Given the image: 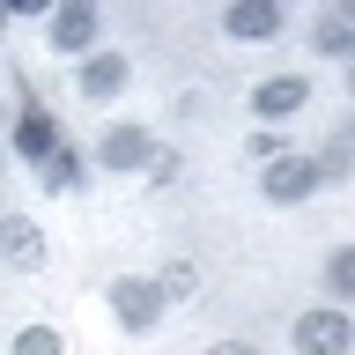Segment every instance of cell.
Wrapping results in <instances>:
<instances>
[{
	"label": "cell",
	"mask_w": 355,
	"mask_h": 355,
	"mask_svg": "<svg viewBox=\"0 0 355 355\" xmlns=\"http://www.w3.org/2000/svg\"><path fill=\"white\" fill-rule=\"evenodd\" d=\"M96 163H104V171H141V163H148V133L141 126H111L104 141H96Z\"/></svg>",
	"instance_id": "52a82bcc"
},
{
	"label": "cell",
	"mask_w": 355,
	"mask_h": 355,
	"mask_svg": "<svg viewBox=\"0 0 355 355\" xmlns=\"http://www.w3.org/2000/svg\"><path fill=\"white\" fill-rule=\"evenodd\" d=\"M44 37H52V52H89V44H96V8H89V0L60 8V15L44 22Z\"/></svg>",
	"instance_id": "8992f818"
},
{
	"label": "cell",
	"mask_w": 355,
	"mask_h": 355,
	"mask_svg": "<svg viewBox=\"0 0 355 355\" xmlns=\"http://www.w3.org/2000/svg\"><path fill=\"white\" fill-rule=\"evenodd\" d=\"M15 355H67V348H60V333H52V326H22L15 333Z\"/></svg>",
	"instance_id": "4fadbf2b"
},
{
	"label": "cell",
	"mask_w": 355,
	"mask_h": 355,
	"mask_svg": "<svg viewBox=\"0 0 355 355\" xmlns=\"http://www.w3.org/2000/svg\"><path fill=\"white\" fill-rule=\"evenodd\" d=\"M37 185H44V193H74V185H82V155H74V148L60 141V148H52V155L37 163Z\"/></svg>",
	"instance_id": "8fae6325"
},
{
	"label": "cell",
	"mask_w": 355,
	"mask_h": 355,
	"mask_svg": "<svg viewBox=\"0 0 355 355\" xmlns=\"http://www.w3.org/2000/svg\"><path fill=\"white\" fill-rule=\"evenodd\" d=\"M193 288H200V266L193 259H171L163 274H155V296H163V304H185Z\"/></svg>",
	"instance_id": "7c38bea8"
},
{
	"label": "cell",
	"mask_w": 355,
	"mask_h": 355,
	"mask_svg": "<svg viewBox=\"0 0 355 355\" xmlns=\"http://www.w3.org/2000/svg\"><path fill=\"white\" fill-rule=\"evenodd\" d=\"M259 193L274 200V207H296V200H311V193H318L311 155H274V163H266V178H259Z\"/></svg>",
	"instance_id": "6da1fadb"
},
{
	"label": "cell",
	"mask_w": 355,
	"mask_h": 355,
	"mask_svg": "<svg viewBox=\"0 0 355 355\" xmlns=\"http://www.w3.org/2000/svg\"><path fill=\"white\" fill-rule=\"evenodd\" d=\"M15 148H22V155H37V163H44L52 148H60V126H52V111H44V104H30V111H22V126H15Z\"/></svg>",
	"instance_id": "30bf717a"
},
{
	"label": "cell",
	"mask_w": 355,
	"mask_h": 355,
	"mask_svg": "<svg viewBox=\"0 0 355 355\" xmlns=\"http://www.w3.org/2000/svg\"><path fill=\"white\" fill-rule=\"evenodd\" d=\"M148 178H155V185H171V178H178V155L171 148H148Z\"/></svg>",
	"instance_id": "e0dca14e"
},
{
	"label": "cell",
	"mask_w": 355,
	"mask_h": 355,
	"mask_svg": "<svg viewBox=\"0 0 355 355\" xmlns=\"http://www.w3.org/2000/svg\"><path fill=\"white\" fill-rule=\"evenodd\" d=\"M222 30H230V37H274V30H282V8H274V0H237V8L222 15Z\"/></svg>",
	"instance_id": "ba28073f"
},
{
	"label": "cell",
	"mask_w": 355,
	"mask_h": 355,
	"mask_svg": "<svg viewBox=\"0 0 355 355\" xmlns=\"http://www.w3.org/2000/svg\"><path fill=\"white\" fill-rule=\"evenodd\" d=\"M304 104H311V82H304V74H274V82L252 89V111H259V119H296Z\"/></svg>",
	"instance_id": "5b68a950"
},
{
	"label": "cell",
	"mask_w": 355,
	"mask_h": 355,
	"mask_svg": "<svg viewBox=\"0 0 355 355\" xmlns=\"http://www.w3.org/2000/svg\"><path fill=\"white\" fill-rule=\"evenodd\" d=\"M311 171H318V185H326V178H348V133H333V141H326V155H318Z\"/></svg>",
	"instance_id": "5bb4252c"
},
{
	"label": "cell",
	"mask_w": 355,
	"mask_h": 355,
	"mask_svg": "<svg viewBox=\"0 0 355 355\" xmlns=\"http://www.w3.org/2000/svg\"><path fill=\"white\" fill-rule=\"evenodd\" d=\"M311 37H318V52H348V44H355V30H348L340 15H326L318 30H311Z\"/></svg>",
	"instance_id": "9a60e30c"
},
{
	"label": "cell",
	"mask_w": 355,
	"mask_h": 355,
	"mask_svg": "<svg viewBox=\"0 0 355 355\" xmlns=\"http://www.w3.org/2000/svg\"><path fill=\"white\" fill-rule=\"evenodd\" d=\"M207 355H259V348H252V340H215Z\"/></svg>",
	"instance_id": "ac0fdd59"
},
{
	"label": "cell",
	"mask_w": 355,
	"mask_h": 355,
	"mask_svg": "<svg viewBox=\"0 0 355 355\" xmlns=\"http://www.w3.org/2000/svg\"><path fill=\"white\" fill-rule=\"evenodd\" d=\"M326 288H333V296L355 288V252H333V259H326Z\"/></svg>",
	"instance_id": "2e32d148"
},
{
	"label": "cell",
	"mask_w": 355,
	"mask_h": 355,
	"mask_svg": "<svg viewBox=\"0 0 355 355\" xmlns=\"http://www.w3.org/2000/svg\"><path fill=\"white\" fill-rule=\"evenodd\" d=\"M126 74H133V67L119 60V52H96V60H82V96H96V104H104V96H119V89H126Z\"/></svg>",
	"instance_id": "9c48e42d"
},
{
	"label": "cell",
	"mask_w": 355,
	"mask_h": 355,
	"mask_svg": "<svg viewBox=\"0 0 355 355\" xmlns=\"http://www.w3.org/2000/svg\"><path fill=\"white\" fill-rule=\"evenodd\" d=\"M0 259L15 266V274H37L44 266V230L30 215H0Z\"/></svg>",
	"instance_id": "277c9868"
},
{
	"label": "cell",
	"mask_w": 355,
	"mask_h": 355,
	"mask_svg": "<svg viewBox=\"0 0 355 355\" xmlns=\"http://www.w3.org/2000/svg\"><path fill=\"white\" fill-rule=\"evenodd\" d=\"M111 311H119V326H126V333H148L155 318H163V296H155V282L119 274V282H111Z\"/></svg>",
	"instance_id": "3957f363"
},
{
	"label": "cell",
	"mask_w": 355,
	"mask_h": 355,
	"mask_svg": "<svg viewBox=\"0 0 355 355\" xmlns=\"http://www.w3.org/2000/svg\"><path fill=\"white\" fill-rule=\"evenodd\" d=\"M348 311H304L296 318V355H348Z\"/></svg>",
	"instance_id": "7a4b0ae2"
}]
</instances>
